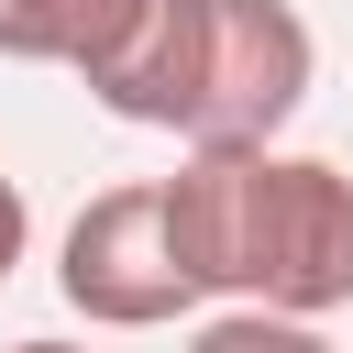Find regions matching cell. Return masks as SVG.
<instances>
[{"instance_id": "cell-1", "label": "cell", "mask_w": 353, "mask_h": 353, "mask_svg": "<svg viewBox=\"0 0 353 353\" xmlns=\"http://www.w3.org/2000/svg\"><path fill=\"white\" fill-rule=\"evenodd\" d=\"M165 243L199 298L331 320L353 309V176L331 154L287 143H188L176 176H154Z\"/></svg>"}, {"instance_id": "cell-5", "label": "cell", "mask_w": 353, "mask_h": 353, "mask_svg": "<svg viewBox=\"0 0 353 353\" xmlns=\"http://www.w3.org/2000/svg\"><path fill=\"white\" fill-rule=\"evenodd\" d=\"M110 0H0V55L11 66H77Z\"/></svg>"}, {"instance_id": "cell-6", "label": "cell", "mask_w": 353, "mask_h": 353, "mask_svg": "<svg viewBox=\"0 0 353 353\" xmlns=\"http://www.w3.org/2000/svg\"><path fill=\"white\" fill-rule=\"evenodd\" d=\"M188 353H331L320 320H287V309H210L188 331Z\"/></svg>"}, {"instance_id": "cell-7", "label": "cell", "mask_w": 353, "mask_h": 353, "mask_svg": "<svg viewBox=\"0 0 353 353\" xmlns=\"http://www.w3.org/2000/svg\"><path fill=\"white\" fill-rule=\"evenodd\" d=\"M22 243H33V210H22V188H11V176H0V276H11V265H22Z\"/></svg>"}, {"instance_id": "cell-8", "label": "cell", "mask_w": 353, "mask_h": 353, "mask_svg": "<svg viewBox=\"0 0 353 353\" xmlns=\"http://www.w3.org/2000/svg\"><path fill=\"white\" fill-rule=\"evenodd\" d=\"M11 353H88V342H11Z\"/></svg>"}, {"instance_id": "cell-4", "label": "cell", "mask_w": 353, "mask_h": 353, "mask_svg": "<svg viewBox=\"0 0 353 353\" xmlns=\"http://www.w3.org/2000/svg\"><path fill=\"white\" fill-rule=\"evenodd\" d=\"M320 77L298 0H210V99L188 143H276Z\"/></svg>"}, {"instance_id": "cell-3", "label": "cell", "mask_w": 353, "mask_h": 353, "mask_svg": "<svg viewBox=\"0 0 353 353\" xmlns=\"http://www.w3.org/2000/svg\"><path fill=\"white\" fill-rule=\"evenodd\" d=\"M77 88L132 132H199L210 99V0H110L77 44Z\"/></svg>"}, {"instance_id": "cell-2", "label": "cell", "mask_w": 353, "mask_h": 353, "mask_svg": "<svg viewBox=\"0 0 353 353\" xmlns=\"http://www.w3.org/2000/svg\"><path fill=\"white\" fill-rule=\"evenodd\" d=\"M55 287H66V309L99 320V331H165V320L199 309V287H188V265H176V243H165V199H154V176L99 188V199L66 221Z\"/></svg>"}]
</instances>
